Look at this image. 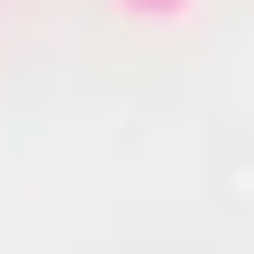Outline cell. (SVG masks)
I'll return each instance as SVG.
<instances>
[{
	"instance_id": "obj_1",
	"label": "cell",
	"mask_w": 254,
	"mask_h": 254,
	"mask_svg": "<svg viewBox=\"0 0 254 254\" xmlns=\"http://www.w3.org/2000/svg\"><path fill=\"white\" fill-rule=\"evenodd\" d=\"M117 11H127V21H190L201 0H117Z\"/></svg>"
}]
</instances>
